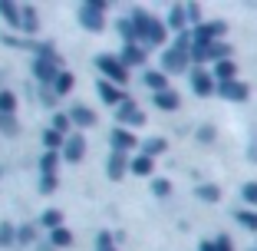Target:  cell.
I'll return each mask as SVG.
<instances>
[{
  "label": "cell",
  "instance_id": "12",
  "mask_svg": "<svg viewBox=\"0 0 257 251\" xmlns=\"http://www.w3.org/2000/svg\"><path fill=\"white\" fill-rule=\"evenodd\" d=\"M115 119H119L122 129H125V126H142V122H145V113L136 106V103H132V99H125V103L115 109Z\"/></svg>",
  "mask_w": 257,
  "mask_h": 251
},
{
  "label": "cell",
  "instance_id": "24",
  "mask_svg": "<svg viewBox=\"0 0 257 251\" xmlns=\"http://www.w3.org/2000/svg\"><path fill=\"white\" fill-rule=\"evenodd\" d=\"M73 86H76V76L69 69H60V76L53 79V93L56 96H66V93H73Z\"/></svg>",
  "mask_w": 257,
  "mask_h": 251
},
{
  "label": "cell",
  "instance_id": "13",
  "mask_svg": "<svg viewBox=\"0 0 257 251\" xmlns=\"http://www.w3.org/2000/svg\"><path fill=\"white\" fill-rule=\"evenodd\" d=\"M122 66L132 69V66H145V60H149V50H142V43H125L119 53Z\"/></svg>",
  "mask_w": 257,
  "mask_h": 251
},
{
  "label": "cell",
  "instance_id": "22",
  "mask_svg": "<svg viewBox=\"0 0 257 251\" xmlns=\"http://www.w3.org/2000/svg\"><path fill=\"white\" fill-rule=\"evenodd\" d=\"M165 27H168V30H178V33H185V27H188V17H185V7H182V4H175V7L168 10V20H165Z\"/></svg>",
  "mask_w": 257,
  "mask_h": 251
},
{
  "label": "cell",
  "instance_id": "30",
  "mask_svg": "<svg viewBox=\"0 0 257 251\" xmlns=\"http://www.w3.org/2000/svg\"><path fill=\"white\" fill-rule=\"evenodd\" d=\"M60 159H63L60 152H43V159H40V172H43V175H56Z\"/></svg>",
  "mask_w": 257,
  "mask_h": 251
},
{
  "label": "cell",
  "instance_id": "21",
  "mask_svg": "<svg viewBox=\"0 0 257 251\" xmlns=\"http://www.w3.org/2000/svg\"><path fill=\"white\" fill-rule=\"evenodd\" d=\"M128 172L139 175V179H149V175L155 172V159H149V155H132V159H128Z\"/></svg>",
  "mask_w": 257,
  "mask_h": 251
},
{
  "label": "cell",
  "instance_id": "27",
  "mask_svg": "<svg viewBox=\"0 0 257 251\" xmlns=\"http://www.w3.org/2000/svg\"><path fill=\"white\" fill-rule=\"evenodd\" d=\"M234 221H237V225H244L247 231H257V212H250V208H237Z\"/></svg>",
  "mask_w": 257,
  "mask_h": 251
},
{
  "label": "cell",
  "instance_id": "18",
  "mask_svg": "<svg viewBox=\"0 0 257 251\" xmlns=\"http://www.w3.org/2000/svg\"><path fill=\"white\" fill-rule=\"evenodd\" d=\"M125 172H128V155L112 152V155H109V162H106V175L112 179V182H122V179H125Z\"/></svg>",
  "mask_w": 257,
  "mask_h": 251
},
{
  "label": "cell",
  "instance_id": "14",
  "mask_svg": "<svg viewBox=\"0 0 257 251\" xmlns=\"http://www.w3.org/2000/svg\"><path fill=\"white\" fill-rule=\"evenodd\" d=\"M132 149H139V139H136V132L132 129H112V152H122V155H128Z\"/></svg>",
  "mask_w": 257,
  "mask_h": 251
},
{
  "label": "cell",
  "instance_id": "9",
  "mask_svg": "<svg viewBox=\"0 0 257 251\" xmlns=\"http://www.w3.org/2000/svg\"><path fill=\"white\" fill-rule=\"evenodd\" d=\"M142 40H145L149 46H165V43H168V27H165V20H155V17H149V20H145Z\"/></svg>",
  "mask_w": 257,
  "mask_h": 251
},
{
  "label": "cell",
  "instance_id": "4",
  "mask_svg": "<svg viewBox=\"0 0 257 251\" xmlns=\"http://www.w3.org/2000/svg\"><path fill=\"white\" fill-rule=\"evenodd\" d=\"M96 66H99V73H102V79H106V83H115L119 90L128 83V69L122 66V60H119V56L102 53V56H96Z\"/></svg>",
  "mask_w": 257,
  "mask_h": 251
},
{
  "label": "cell",
  "instance_id": "38",
  "mask_svg": "<svg viewBox=\"0 0 257 251\" xmlns=\"http://www.w3.org/2000/svg\"><path fill=\"white\" fill-rule=\"evenodd\" d=\"M152 192H155L159 198L172 195V182H168V179H155V182H152Z\"/></svg>",
  "mask_w": 257,
  "mask_h": 251
},
{
  "label": "cell",
  "instance_id": "26",
  "mask_svg": "<svg viewBox=\"0 0 257 251\" xmlns=\"http://www.w3.org/2000/svg\"><path fill=\"white\" fill-rule=\"evenodd\" d=\"M0 17H4L14 30H20V7H17V4H0Z\"/></svg>",
  "mask_w": 257,
  "mask_h": 251
},
{
  "label": "cell",
  "instance_id": "5",
  "mask_svg": "<svg viewBox=\"0 0 257 251\" xmlns=\"http://www.w3.org/2000/svg\"><path fill=\"white\" fill-rule=\"evenodd\" d=\"M145 20H149V14H142V10H132L128 17H122L119 20V33L125 43H139L145 33Z\"/></svg>",
  "mask_w": 257,
  "mask_h": 251
},
{
  "label": "cell",
  "instance_id": "16",
  "mask_svg": "<svg viewBox=\"0 0 257 251\" xmlns=\"http://www.w3.org/2000/svg\"><path fill=\"white\" fill-rule=\"evenodd\" d=\"M218 93H221L224 99H231V103H247L250 86H247V83H241V79H234V83H221V86H218Z\"/></svg>",
  "mask_w": 257,
  "mask_h": 251
},
{
  "label": "cell",
  "instance_id": "10",
  "mask_svg": "<svg viewBox=\"0 0 257 251\" xmlns=\"http://www.w3.org/2000/svg\"><path fill=\"white\" fill-rule=\"evenodd\" d=\"M60 155H63L66 162H83V155H86V139H83V132H73V136H66Z\"/></svg>",
  "mask_w": 257,
  "mask_h": 251
},
{
  "label": "cell",
  "instance_id": "37",
  "mask_svg": "<svg viewBox=\"0 0 257 251\" xmlns=\"http://www.w3.org/2000/svg\"><path fill=\"white\" fill-rule=\"evenodd\" d=\"M56 185H60V179H56V175H43V179H40V192H43V195H53Z\"/></svg>",
  "mask_w": 257,
  "mask_h": 251
},
{
  "label": "cell",
  "instance_id": "35",
  "mask_svg": "<svg viewBox=\"0 0 257 251\" xmlns=\"http://www.w3.org/2000/svg\"><path fill=\"white\" fill-rule=\"evenodd\" d=\"M53 129L60 132V136H66V132L73 129V122H69V113H56V116H53Z\"/></svg>",
  "mask_w": 257,
  "mask_h": 251
},
{
  "label": "cell",
  "instance_id": "17",
  "mask_svg": "<svg viewBox=\"0 0 257 251\" xmlns=\"http://www.w3.org/2000/svg\"><path fill=\"white\" fill-rule=\"evenodd\" d=\"M211 76H214V83H234V79H237V63H234V56H231V60L214 63V66H211Z\"/></svg>",
  "mask_w": 257,
  "mask_h": 251
},
{
  "label": "cell",
  "instance_id": "42",
  "mask_svg": "<svg viewBox=\"0 0 257 251\" xmlns=\"http://www.w3.org/2000/svg\"><path fill=\"white\" fill-rule=\"evenodd\" d=\"M0 129L7 132V136H14V132H17V122H14V116H0Z\"/></svg>",
  "mask_w": 257,
  "mask_h": 251
},
{
  "label": "cell",
  "instance_id": "46",
  "mask_svg": "<svg viewBox=\"0 0 257 251\" xmlns=\"http://www.w3.org/2000/svg\"><path fill=\"white\" fill-rule=\"evenodd\" d=\"M254 251H257V248H254Z\"/></svg>",
  "mask_w": 257,
  "mask_h": 251
},
{
  "label": "cell",
  "instance_id": "36",
  "mask_svg": "<svg viewBox=\"0 0 257 251\" xmlns=\"http://www.w3.org/2000/svg\"><path fill=\"white\" fill-rule=\"evenodd\" d=\"M14 241H17V228L4 221V225H0V248H7V244H14Z\"/></svg>",
  "mask_w": 257,
  "mask_h": 251
},
{
  "label": "cell",
  "instance_id": "19",
  "mask_svg": "<svg viewBox=\"0 0 257 251\" xmlns=\"http://www.w3.org/2000/svg\"><path fill=\"white\" fill-rule=\"evenodd\" d=\"M20 30L27 33V37H33V33L40 30V17H37V7H30V4H20Z\"/></svg>",
  "mask_w": 257,
  "mask_h": 251
},
{
  "label": "cell",
  "instance_id": "7",
  "mask_svg": "<svg viewBox=\"0 0 257 251\" xmlns=\"http://www.w3.org/2000/svg\"><path fill=\"white\" fill-rule=\"evenodd\" d=\"M33 76H37L40 83L53 86V79L60 76V56H37V63H33Z\"/></svg>",
  "mask_w": 257,
  "mask_h": 251
},
{
  "label": "cell",
  "instance_id": "40",
  "mask_svg": "<svg viewBox=\"0 0 257 251\" xmlns=\"http://www.w3.org/2000/svg\"><path fill=\"white\" fill-rule=\"evenodd\" d=\"M96 251H112V235L109 231H99L96 235Z\"/></svg>",
  "mask_w": 257,
  "mask_h": 251
},
{
  "label": "cell",
  "instance_id": "44",
  "mask_svg": "<svg viewBox=\"0 0 257 251\" xmlns=\"http://www.w3.org/2000/svg\"><path fill=\"white\" fill-rule=\"evenodd\" d=\"M198 136H201L204 142H211V139H214V129H201V132H198Z\"/></svg>",
  "mask_w": 257,
  "mask_h": 251
},
{
  "label": "cell",
  "instance_id": "6",
  "mask_svg": "<svg viewBox=\"0 0 257 251\" xmlns=\"http://www.w3.org/2000/svg\"><path fill=\"white\" fill-rule=\"evenodd\" d=\"M224 33H227L224 20H201L191 30V43H218V40H224Z\"/></svg>",
  "mask_w": 257,
  "mask_h": 251
},
{
  "label": "cell",
  "instance_id": "15",
  "mask_svg": "<svg viewBox=\"0 0 257 251\" xmlns=\"http://www.w3.org/2000/svg\"><path fill=\"white\" fill-rule=\"evenodd\" d=\"M96 93H99V99H102L106 106H115V109H119L122 103H125V93H122L115 83H106V79H99V83H96Z\"/></svg>",
  "mask_w": 257,
  "mask_h": 251
},
{
  "label": "cell",
  "instance_id": "29",
  "mask_svg": "<svg viewBox=\"0 0 257 251\" xmlns=\"http://www.w3.org/2000/svg\"><path fill=\"white\" fill-rule=\"evenodd\" d=\"M165 149H168V142H165V139H159V136H155V139H149V142H142V155H149V159L162 155Z\"/></svg>",
  "mask_w": 257,
  "mask_h": 251
},
{
  "label": "cell",
  "instance_id": "28",
  "mask_svg": "<svg viewBox=\"0 0 257 251\" xmlns=\"http://www.w3.org/2000/svg\"><path fill=\"white\" fill-rule=\"evenodd\" d=\"M63 142H66V136H60L56 129H46V132H43V145H46V152H60Z\"/></svg>",
  "mask_w": 257,
  "mask_h": 251
},
{
  "label": "cell",
  "instance_id": "45",
  "mask_svg": "<svg viewBox=\"0 0 257 251\" xmlns=\"http://www.w3.org/2000/svg\"><path fill=\"white\" fill-rule=\"evenodd\" d=\"M198 251H218V244H214V241H201V248H198Z\"/></svg>",
  "mask_w": 257,
  "mask_h": 251
},
{
  "label": "cell",
  "instance_id": "1",
  "mask_svg": "<svg viewBox=\"0 0 257 251\" xmlns=\"http://www.w3.org/2000/svg\"><path fill=\"white\" fill-rule=\"evenodd\" d=\"M188 66H191V37L178 33V40L162 53V73H185Z\"/></svg>",
  "mask_w": 257,
  "mask_h": 251
},
{
  "label": "cell",
  "instance_id": "34",
  "mask_svg": "<svg viewBox=\"0 0 257 251\" xmlns=\"http://www.w3.org/2000/svg\"><path fill=\"white\" fill-rule=\"evenodd\" d=\"M17 241L20 244H33L37 241V228H33V225H20V228H17Z\"/></svg>",
  "mask_w": 257,
  "mask_h": 251
},
{
  "label": "cell",
  "instance_id": "43",
  "mask_svg": "<svg viewBox=\"0 0 257 251\" xmlns=\"http://www.w3.org/2000/svg\"><path fill=\"white\" fill-rule=\"evenodd\" d=\"M214 244H218V251H234V241H231L227 235H218V238H214Z\"/></svg>",
  "mask_w": 257,
  "mask_h": 251
},
{
  "label": "cell",
  "instance_id": "31",
  "mask_svg": "<svg viewBox=\"0 0 257 251\" xmlns=\"http://www.w3.org/2000/svg\"><path fill=\"white\" fill-rule=\"evenodd\" d=\"M17 113V96L10 90H0V116H14Z\"/></svg>",
  "mask_w": 257,
  "mask_h": 251
},
{
  "label": "cell",
  "instance_id": "33",
  "mask_svg": "<svg viewBox=\"0 0 257 251\" xmlns=\"http://www.w3.org/2000/svg\"><path fill=\"white\" fill-rule=\"evenodd\" d=\"M195 195L201 198V202H218V198H221V189H218V185H198Z\"/></svg>",
  "mask_w": 257,
  "mask_h": 251
},
{
  "label": "cell",
  "instance_id": "23",
  "mask_svg": "<svg viewBox=\"0 0 257 251\" xmlns=\"http://www.w3.org/2000/svg\"><path fill=\"white\" fill-rule=\"evenodd\" d=\"M142 79H145V86L152 90V96H155V93H165V90H168V76L162 73V69H149Z\"/></svg>",
  "mask_w": 257,
  "mask_h": 251
},
{
  "label": "cell",
  "instance_id": "2",
  "mask_svg": "<svg viewBox=\"0 0 257 251\" xmlns=\"http://www.w3.org/2000/svg\"><path fill=\"white\" fill-rule=\"evenodd\" d=\"M106 10H109L106 0H86V4H79L76 17H79V23H83V30L102 33V27H106Z\"/></svg>",
  "mask_w": 257,
  "mask_h": 251
},
{
  "label": "cell",
  "instance_id": "41",
  "mask_svg": "<svg viewBox=\"0 0 257 251\" xmlns=\"http://www.w3.org/2000/svg\"><path fill=\"white\" fill-rule=\"evenodd\" d=\"M185 17L198 27V23H201V7H198V4H185Z\"/></svg>",
  "mask_w": 257,
  "mask_h": 251
},
{
  "label": "cell",
  "instance_id": "20",
  "mask_svg": "<svg viewBox=\"0 0 257 251\" xmlns=\"http://www.w3.org/2000/svg\"><path fill=\"white\" fill-rule=\"evenodd\" d=\"M152 103H155V109H162V113H175V109L182 106V96L175 90H165V93H155Z\"/></svg>",
  "mask_w": 257,
  "mask_h": 251
},
{
  "label": "cell",
  "instance_id": "39",
  "mask_svg": "<svg viewBox=\"0 0 257 251\" xmlns=\"http://www.w3.org/2000/svg\"><path fill=\"white\" fill-rule=\"evenodd\" d=\"M244 202H247V205L257 212V182H247V185H244Z\"/></svg>",
  "mask_w": 257,
  "mask_h": 251
},
{
  "label": "cell",
  "instance_id": "8",
  "mask_svg": "<svg viewBox=\"0 0 257 251\" xmlns=\"http://www.w3.org/2000/svg\"><path fill=\"white\" fill-rule=\"evenodd\" d=\"M188 79H191V90H195V96H211L218 86H214V76H211V69H204V66H195L188 73Z\"/></svg>",
  "mask_w": 257,
  "mask_h": 251
},
{
  "label": "cell",
  "instance_id": "32",
  "mask_svg": "<svg viewBox=\"0 0 257 251\" xmlns=\"http://www.w3.org/2000/svg\"><path fill=\"white\" fill-rule=\"evenodd\" d=\"M40 225L43 228H63V212H56V208H50V212H43V218H40Z\"/></svg>",
  "mask_w": 257,
  "mask_h": 251
},
{
  "label": "cell",
  "instance_id": "25",
  "mask_svg": "<svg viewBox=\"0 0 257 251\" xmlns=\"http://www.w3.org/2000/svg\"><path fill=\"white\" fill-rule=\"evenodd\" d=\"M46 238H50V248H69L73 244V231L69 228H53Z\"/></svg>",
  "mask_w": 257,
  "mask_h": 251
},
{
  "label": "cell",
  "instance_id": "11",
  "mask_svg": "<svg viewBox=\"0 0 257 251\" xmlns=\"http://www.w3.org/2000/svg\"><path fill=\"white\" fill-rule=\"evenodd\" d=\"M69 122H73V129H92V126L99 122V116H96V109L76 103V106L69 109Z\"/></svg>",
  "mask_w": 257,
  "mask_h": 251
},
{
  "label": "cell",
  "instance_id": "47",
  "mask_svg": "<svg viewBox=\"0 0 257 251\" xmlns=\"http://www.w3.org/2000/svg\"><path fill=\"white\" fill-rule=\"evenodd\" d=\"M112 251H115V248H112Z\"/></svg>",
  "mask_w": 257,
  "mask_h": 251
},
{
  "label": "cell",
  "instance_id": "3",
  "mask_svg": "<svg viewBox=\"0 0 257 251\" xmlns=\"http://www.w3.org/2000/svg\"><path fill=\"white\" fill-rule=\"evenodd\" d=\"M221 60H231V43L218 40V43H191V63L195 66H204V63H221Z\"/></svg>",
  "mask_w": 257,
  "mask_h": 251
}]
</instances>
